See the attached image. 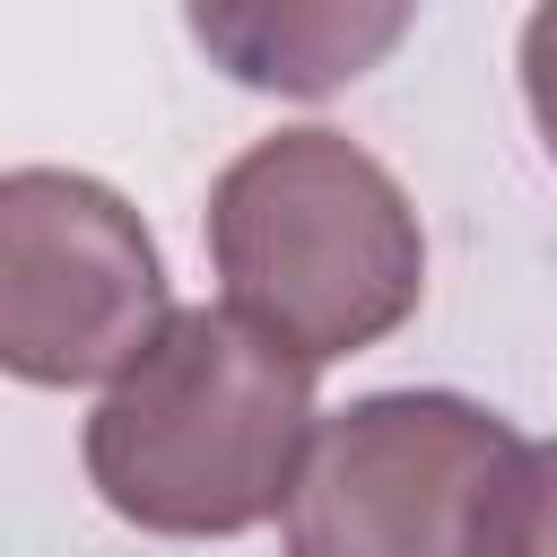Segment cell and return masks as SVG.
<instances>
[{"label": "cell", "mask_w": 557, "mask_h": 557, "mask_svg": "<svg viewBox=\"0 0 557 557\" xmlns=\"http://www.w3.org/2000/svg\"><path fill=\"white\" fill-rule=\"evenodd\" d=\"M313 366L226 305H165L104 374L78 461L113 522L148 540H244L278 513L313 426Z\"/></svg>", "instance_id": "obj_1"}, {"label": "cell", "mask_w": 557, "mask_h": 557, "mask_svg": "<svg viewBox=\"0 0 557 557\" xmlns=\"http://www.w3.org/2000/svg\"><path fill=\"white\" fill-rule=\"evenodd\" d=\"M200 226L226 313L305 366L383 348L426 296V235L400 174L331 122L252 139L209 183Z\"/></svg>", "instance_id": "obj_2"}, {"label": "cell", "mask_w": 557, "mask_h": 557, "mask_svg": "<svg viewBox=\"0 0 557 557\" xmlns=\"http://www.w3.org/2000/svg\"><path fill=\"white\" fill-rule=\"evenodd\" d=\"M548 444L470 392H366L305 426L287 557H548Z\"/></svg>", "instance_id": "obj_3"}, {"label": "cell", "mask_w": 557, "mask_h": 557, "mask_svg": "<svg viewBox=\"0 0 557 557\" xmlns=\"http://www.w3.org/2000/svg\"><path fill=\"white\" fill-rule=\"evenodd\" d=\"M148 218L78 165L0 174V374L35 392L104 383L165 313Z\"/></svg>", "instance_id": "obj_4"}, {"label": "cell", "mask_w": 557, "mask_h": 557, "mask_svg": "<svg viewBox=\"0 0 557 557\" xmlns=\"http://www.w3.org/2000/svg\"><path fill=\"white\" fill-rule=\"evenodd\" d=\"M426 0H183L191 44L252 96L322 104L383 70Z\"/></svg>", "instance_id": "obj_5"}]
</instances>
